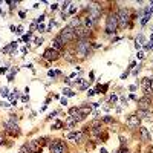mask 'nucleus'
Instances as JSON below:
<instances>
[{
  "mask_svg": "<svg viewBox=\"0 0 153 153\" xmlns=\"http://www.w3.org/2000/svg\"><path fill=\"white\" fill-rule=\"evenodd\" d=\"M57 37L63 41V43H69V41H72V40H75L77 37H75V29L74 28H70V26H67V28H64V29H63L58 35H57Z\"/></svg>",
  "mask_w": 153,
  "mask_h": 153,
  "instance_id": "obj_1",
  "label": "nucleus"
},
{
  "mask_svg": "<svg viewBox=\"0 0 153 153\" xmlns=\"http://www.w3.org/2000/svg\"><path fill=\"white\" fill-rule=\"evenodd\" d=\"M118 17V26L120 28H125V26H129V22H130V11L127 8H121L120 12L116 14Z\"/></svg>",
  "mask_w": 153,
  "mask_h": 153,
  "instance_id": "obj_2",
  "label": "nucleus"
},
{
  "mask_svg": "<svg viewBox=\"0 0 153 153\" xmlns=\"http://www.w3.org/2000/svg\"><path fill=\"white\" fill-rule=\"evenodd\" d=\"M116 29H118V17H116V14H110L106 20V32L115 34Z\"/></svg>",
  "mask_w": 153,
  "mask_h": 153,
  "instance_id": "obj_3",
  "label": "nucleus"
},
{
  "mask_svg": "<svg viewBox=\"0 0 153 153\" xmlns=\"http://www.w3.org/2000/svg\"><path fill=\"white\" fill-rule=\"evenodd\" d=\"M77 52H78V55H81V57L89 55V52H91V43L87 40H80L77 43Z\"/></svg>",
  "mask_w": 153,
  "mask_h": 153,
  "instance_id": "obj_4",
  "label": "nucleus"
},
{
  "mask_svg": "<svg viewBox=\"0 0 153 153\" xmlns=\"http://www.w3.org/2000/svg\"><path fill=\"white\" fill-rule=\"evenodd\" d=\"M49 149H51V153H66V144L60 139H55L54 142L49 144Z\"/></svg>",
  "mask_w": 153,
  "mask_h": 153,
  "instance_id": "obj_5",
  "label": "nucleus"
},
{
  "mask_svg": "<svg viewBox=\"0 0 153 153\" xmlns=\"http://www.w3.org/2000/svg\"><path fill=\"white\" fill-rule=\"evenodd\" d=\"M5 130H6L8 133H11L12 136H17V135L20 133V129H19V125L15 124V120H14V118H11L9 121L5 122Z\"/></svg>",
  "mask_w": 153,
  "mask_h": 153,
  "instance_id": "obj_6",
  "label": "nucleus"
},
{
  "mask_svg": "<svg viewBox=\"0 0 153 153\" xmlns=\"http://www.w3.org/2000/svg\"><path fill=\"white\" fill-rule=\"evenodd\" d=\"M89 35H91V29H87L86 26H81V25H80L78 28L75 29V37L80 38V40H86Z\"/></svg>",
  "mask_w": 153,
  "mask_h": 153,
  "instance_id": "obj_7",
  "label": "nucleus"
},
{
  "mask_svg": "<svg viewBox=\"0 0 153 153\" xmlns=\"http://www.w3.org/2000/svg\"><path fill=\"white\" fill-rule=\"evenodd\" d=\"M89 15H91L93 20L100 19L101 17V6L96 5V3H92L91 6H89Z\"/></svg>",
  "mask_w": 153,
  "mask_h": 153,
  "instance_id": "obj_8",
  "label": "nucleus"
},
{
  "mask_svg": "<svg viewBox=\"0 0 153 153\" xmlns=\"http://www.w3.org/2000/svg\"><path fill=\"white\" fill-rule=\"evenodd\" d=\"M43 57L46 58V60H49V61H55L60 57V52H57V51H54L52 48H49V49H46V51L43 52Z\"/></svg>",
  "mask_w": 153,
  "mask_h": 153,
  "instance_id": "obj_9",
  "label": "nucleus"
},
{
  "mask_svg": "<svg viewBox=\"0 0 153 153\" xmlns=\"http://www.w3.org/2000/svg\"><path fill=\"white\" fill-rule=\"evenodd\" d=\"M141 124V118H138V115H130L127 118V125L130 129H138Z\"/></svg>",
  "mask_w": 153,
  "mask_h": 153,
  "instance_id": "obj_10",
  "label": "nucleus"
},
{
  "mask_svg": "<svg viewBox=\"0 0 153 153\" xmlns=\"http://www.w3.org/2000/svg\"><path fill=\"white\" fill-rule=\"evenodd\" d=\"M138 106H139V110H149L150 109V98L149 96H144L138 101Z\"/></svg>",
  "mask_w": 153,
  "mask_h": 153,
  "instance_id": "obj_11",
  "label": "nucleus"
},
{
  "mask_svg": "<svg viewBox=\"0 0 153 153\" xmlns=\"http://www.w3.org/2000/svg\"><path fill=\"white\" fill-rule=\"evenodd\" d=\"M84 138V132H72L67 135V139H74L75 142H80Z\"/></svg>",
  "mask_w": 153,
  "mask_h": 153,
  "instance_id": "obj_12",
  "label": "nucleus"
},
{
  "mask_svg": "<svg viewBox=\"0 0 153 153\" xmlns=\"http://www.w3.org/2000/svg\"><path fill=\"white\" fill-rule=\"evenodd\" d=\"M51 48H52L54 51H57V52H60V51H61L63 48H64V43H63V41H61V40H60L58 37H55V38L52 40V46H51Z\"/></svg>",
  "mask_w": 153,
  "mask_h": 153,
  "instance_id": "obj_13",
  "label": "nucleus"
},
{
  "mask_svg": "<svg viewBox=\"0 0 153 153\" xmlns=\"http://www.w3.org/2000/svg\"><path fill=\"white\" fill-rule=\"evenodd\" d=\"M138 118H144L146 121H153V113L149 110H138Z\"/></svg>",
  "mask_w": 153,
  "mask_h": 153,
  "instance_id": "obj_14",
  "label": "nucleus"
},
{
  "mask_svg": "<svg viewBox=\"0 0 153 153\" xmlns=\"http://www.w3.org/2000/svg\"><path fill=\"white\" fill-rule=\"evenodd\" d=\"M28 147H29V152L31 153H41V146L37 142V141H31L28 144Z\"/></svg>",
  "mask_w": 153,
  "mask_h": 153,
  "instance_id": "obj_15",
  "label": "nucleus"
},
{
  "mask_svg": "<svg viewBox=\"0 0 153 153\" xmlns=\"http://www.w3.org/2000/svg\"><path fill=\"white\" fill-rule=\"evenodd\" d=\"M15 49H17V41H12V43L8 44V46H5V48H3V52H5V54H8V55H11V54H14V52H15Z\"/></svg>",
  "mask_w": 153,
  "mask_h": 153,
  "instance_id": "obj_16",
  "label": "nucleus"
},
{
  "mask_svg": "<svg viewBox=\"0 0 153 153\" xmlns=\"http://www.w3.org/2000/svg\"><path fill=\"white\" fill-rule=\"evenodd\" d=\"M93 25H95V20L92 19L91 15H87V17H84V26L87 29H91V28H93Z\"/></svg>",
  "mask_w": 153,
  "mask_h": 153,
  "instance_id": "obj_17",
  "label": "nucleus"
},
{
  "mask_svg": "<svg viewBox=\"0 0 153 153\" xmlns=\"http://www.w3.org/2000/svg\"><path fill=\"white\" fill-rule=\"evenodd\" d=\"M139 130H141V138H142V141H150V135H149L147 129H144V127H141Z\"/></svg>",
  "mask_w": 153,
  "mask_h": 153,
  "instance_id": "obj_18",
  "label": "nucleus"
},
{
  "mask_svg": "<svg viewBox=\"0 0 153 153\" xmlns=\"http://www.w3.org/2000/svg\"><path fill=\"white\" fill-rule=\"evenodd\" d=\"M152 83H153V80L146 77V78H142V87H152Z\"/></svg>",
  "mask_w": 153,
  "mask_h": 153,
  "instance_id": "obj_19",
  "label": "nucleus"
},
{
  "mask_svg": "<svg viewBox=\"0 0 153 153\" xmlns=\"http://www.w3.org/2000/svg\"><path fill=\"white\" fill-rule=\"evenodd\" d=\"M150 11H149V8H147V9H146V15H144L142 17V19H141V25H146L147 22H149V19H150Z\"/></svg>",
  "mask_w": 153,
  "mask_h": 153,
  "instance_id": "obj_20",
  "label": "nucleus"
},
{
  "mask_svg": "<svg viewBox=\"0 0 153 153\" xmlns=\"http://www.w3.org/2000/svg\"><path fill=\"white\" fill-rule=\"evenodd\" d=\"M75 124H77V120L74 118V116H70V118H69V120L66 121V125H67V127H69V129H72V127H74V125H75Z\"/></svg>",
  "mask_w": 153,
  "mask_h": 153,
  "instance_id": "obj_21",
  "label": "nucleus"
},
{
  "mask_svg": "<svg viewBox=\"0 0 153 153\" xmlns=\"http://www.w3.org/2000/svg\"><path fill=\"white\" fill-rule=\"evenodd\" d=\"M61 127H64V122H63V121H55V124L52 125L54 130H58V129H61Z\"/></svg>",
  "mask_w": 153,
  "mask_h": 153,
  "instance_id": "obj_22",
  "label": "nucleus"
},
{
  "mask_svg": "<svg viewBox=\"0 0 153 153\" xmlns=\"http://www.w3.org/2000/svg\"><path fill=\"white\" fill-rule=\"evenodd\" d=\"M144 95H146V96H152L153 95V89L152 87H144Z\"/></svg>",
  "mask_w": 153,
  "mask_h": 153,
  "instance_id": "obj_23",
  "label": "nucleus"
},
{
  "mask_svg": "<svg viewBox=\"0 0 153 153\" xmlns=\"http://www.w3.org/2000/svg\"><path fill=\"white\" fill-rule=\"evenodd\" d=\"M19 153H31V152H29V147H28V144L22 146V149L19 150Z\"/></svg>",
  "mask_w": 153,
  "mask_h": 153,
  "instance_id": "obj_24",
  "label": "nucleus"
},
{
  "mask_svg": "<svg viewBox=\"0 0 153 153\" xmlns=\"http://www.w3.org/2000/svg\"><path fill=\"white\" fill-rule=\"evenodd\" d=\"M136 43H138V44H141V43H146V37H144L142 34H139V35H138V38H136Z\"/></svg>",
  "mask_w": 153,
  "mask_h": 153,
  "instance_id": "obj_25",
  "label": "nucleus"
},
{
  "mask_svg": "<svg viewBox=\"0 0 153 153\" xmlns=\"http://www.w3.org/2000/svg\"><path fill=\"white\" fill-rule=\"evenodd\" d=\"M0 95H2V96H9V92H8L6 87H2V89H0Z\"/></svg>",
  "mask_w": 153,
  "mask_h": 153,
  "instance_id": "obj_26",
  "label": "nucleus"
},
{
  "mask_svg": "<svg viewBox=\"0 0 153 153\" xmlns=\"http://www.w3.org/2000/svg\"><path fill=\"white\" fill-rule=\"evenodd\" d=\"M15 72H17V69H12V70L9 72V75H8V81H12V80H14V75H15Z\"/></svg>",
  "mask_w": 153,
  "mask_h": 153,
  "instance_id": "obj_27",
  "label": "nucleus"
},
{
  "mask_svg": "<svg viewBox=\"0 0 153 153\" xmlns=\"http://www.w3.org/2000/svg\"><path fill=\"white\" fill-rule=\"evenodd\" d=\"M63 93L67 95V96H74V95H75V92H72L70 89H64V91H63Z\"/></svg>",
  "mask_w": 153,
  "mask_h": 153,
  "instance_id": "obj_28",
  "label": "nucleus"
},
{
  "mask_svg": "<svg viewBox=\"0 0 153 153\" xmlns=\"http://www.w3.org/2000/svg\"><path fill=\"white\" fill-rule=\"evenodd\" d=\"M109 101H110V104H115L116 101H118V96H116V95H112V96H110V100H109Z\"/></svg>",
  "mask_w": 153,
  "mask_h": 153,
  "instance_id": "obj_29",
  "label": "nucleus"
},
{
  "mask_svg": "<svg viewBox=\"0 0 153 153\" xmlns=\"http://www.w3.org/2000/svg\"><path fill=\"white\" fill-rule=\"evenodd\" d=\"M31 37H32V34L29 32L28 35H23V38H22V40H23V41H29V40H31Z\"/></svg>",
  "mask_w": 153,
  "mask_h": 153,
  "instance_id": "obj_30",
  "label": "nucleus"
},
{
  "mask_svg": "<svg viewBox=\"0 0 153 153\" xmlns=\"http://www.w3.org/2000/svg\"><path fill=\"white\" fill-rule=\"evenodd\" d=\"M103 121H104V122H112V121H113V118H112V116H104Z\"/></svg>",
  "mask_w": 153,
  "mask_h": 153,
  "instance_id": "obj_31",
  "label": "nucleus"
},
{
  "mask_svg": "<svg viewBox=\"0 0 153 153\" xmlns=\"http://www.w3.org/2000/svg\"><path fill=\"white\" fill-rule=\"evenodd\" d=\"M43 43V38L40 37V38H35V44H37V46H40V44Z\"/></svg>",
  "mask_w": 153,
  "mask_h": 153,
  "instance_id": "obj_32",
  "label": "nucleus"
},
{
  "mask_svg": "<svg viewBox=\"0 0 153 153\" xmlns=\"http://www.w3.org/2000/svg\"><path fill=\"white\" fill-rule=\"evenodd\" d=\"M6 72H8V67H6V66L0 67V74H6Z\"/></svg>",
  "mask_w": 153,
  "mask_h": 153,
  "instance_id": "obj_33",
  "label": "nucleus"
},
{
  "mask_svg": "<svg viewBox=\"0 0 153 153\" xmlns=\"http://www.w3.org/2000/svg\"><path fill=\"white\" fill-rule=\"evenodd\" d=\"M43 20H44V15H40V17H38V19H37V20H35V22H37V23L40 25V23H41Z\"/></svg>",
  "mask_w": 153,
  "mask_h": 153,
  "instance_id": "obj_34",
  "label": "nucleus"
},
{
  "mask_svg": "<svg viewBox=\"0 0 153 153\" xmlns=\"http://www.w3.org/2000/svg\"><path fill=\"white\" fill-rule=\"evenodd\" d=\"M49 8H51V9H52V11H55V9H57V8H58V5H57V3H52V5H51Z\"/></svg>",
  "mask_w": 153,
  "mask_h": 153,
  "instance_id": "obj_35",
  "label": "nucleus"
},
{
  "mask_svg": "<svg viewBox=\"0 0 153 153\" xmlns=\"http://www.w3.org/2000/svg\"><path fill=\"white\" fill-rule=\"evenodd\" d=\"M37 29H38V31H40V32H43V31H44V26H43V25H41V23H40V25H38V26H37Z\"/></svg>",
  "mask_w": 153,
  "mask_h": 153,
  "instance_id": "obj_36",
  "label": "nucleus"
},
{
  "mask_svg": "<svg viewBox=\"0 0 153 153\" xmlns=\"http://www.w3.org/2000/svg\"><path fill=\"white\" fill-rule=\"evenodd\" d=\"M17 34H22L23 32V28H22V26H17V31H15Z\"/></svg>",
  "mask_w": 153,
  "mask_h": 153,
  "instance_id": "obj_37",
  "label": "nucleus"
},
{
  "mask_svg": "<svg viewBox=\"0 0 153 153\" xmlns=\"http://www.w3.org/2000/svg\"><path fill=\"white\" fill-rule=\"evenodd\" d=\"M127 75H129V70H125V72H124V74L121 75V80H125V77H127Z\"/></svg>",
  "mask_w": 153,
  "mask_h": 153,
  "instance_id": "obj_38",
  "label": "nucleus"
},
{
  "mask_svg": "<svg viewBox=\"0 0 153 153\" xmlns=\"http://www.w3.org/2000/svg\"><path fill=\"white\" fill-rule=\"evenodd\" d=\"M144 49H146V51H149V49H152V46H150L149 43H146V44H144Z\"/></svg>",
  "mask_w": 153,
  "mask_h": 153,
  "instance_id": "obj_39",
  "label": "nucleus"
},
{
  "mask_svg": "<svg viewBox=\"0 0 153 153\" xmlns=\"http://www.w3.org/2000/svg\"><path fill=\"white\" fill-rule=\"evenodd\" d=\"M61 104H63V106L67 104V100H66V98H61Z\"/></svg>",
  "mask_w": 153,
  "mask_h": 153,
  "instance_id": "obj_40",
  "label": "nucleus"
},
{
  "mask_svg": "<svg viewBox=\"0 0 153 153\" xmlns=\"http://www.w3.org/2000/svg\"><path fill=\"white\" fill-rule=\"evenodd\" d=\"M120 141H121V146H124V144H125V138H124V136H121Z\"/></svg>",
  "mask_w": 153,
  "mask_h": 153,
  "instance_id": "obj_41",
  "label": "nucleus"
},
{
  "mask_svg": "<svg viewBox=\"0 0 153 153\" xmlns=\"http://www.w3.org/2000/svg\"><path fill=\"white\" fill-rule=\"evenodd\" d=\"M3 142H5V138H3V135H0V146H2Z\"/></svg>",
  "mask_w": 153,
  "mask_h": 153,
  "instance_id": "obj_42",
  "label": "nucleus"
},
{
  "mask_svg": "<svg viewBox=\"0 0 153 153\" xmlns=\"http://www.w3.org/2000/svg\"><path fill=\"white\" fill-rule=\"evenodd\" d=\"M69 5H70V3H69V2H66V3H63V9H66V8H67V6H69Z\"/></svg>",
  "mask_w": 153,
  "mask_h": 153,
  "instance_id": "obj_43",
  "label": "nucleus"
},
{
  "mask_svg": "<svg viewBox=\"0 0 153 153\" xmlns=\"http://www.w3.org/2000/svg\"><path fill=\"white\" fill-rule=\"evenodd\" d=\"M138 58H144V52H138Z\"/></svg>",
  "mask_w": 153,
  "mask_h": 153,
  "instance_id": "obj_44",
  "label": "nucleus"
},
{
  "mask_svg": "<svg viewBox=\"0 0 153 153\" xmlns=\"http://www.w3.org/2000/svg\"><path fill=\"white\" fill-rule=\"evenodd\" d=\"M87 95H89V96H92V95H95V91H89V92H87Z\"/></svg>",
  "mask_w": 153,
  "mask_h": 153,
  "instance_id": "obj_45",
  "label": "nucleus"
},
{
  "mask_svg": "<svg viewBox=\"0 0 153 153\" xmlns=\"http://www.w3.org/2000/svg\"><path fill=\"white\" fill-rule=\"evenodd\" d=\"M75 11H77V8H75V6H74V8H70V11H69V12H70V14H74V12H75Z\"/></svg>",
  "mask_w": 153,
  "mask_h": 153,
  "instance_id": "obj_46",
  "label": "nucleus"
},
{
  "mask_svg": "<svg viewBox=\"0 0 153 153\" xmlns=\"http://www.w3.org/2000/svg\"><path fill=\"white\" fill-rule=\"evenodd\" d=\"M138 72H139V67L138 69H133V75H138Z\"/></svg>",
  "mask_w": 153,
  "mask_h": 153,
  "instance_id": "obj_47",
  "label": "nucleus"
},
{
  "mask_svg": "<svg viewBox=\"0 0 153 153\" xmlns=\"http://www.w3.org/2000/svg\"><path fill=\"white\" fill-rule=\"evenodd\" d=\"M121 153H129V150L127 149H121Z\"/></svg>",
  "mask_w": 153,
  "mask_h": 153,
  "instance_id": "obj_48",
  "label": "nucleus"
},
{
  "mask_svg": "<svg viewBox=\"0 0 153 153\" xmlns=\"http://www.w3.org/2000/svg\"><path fill=\"white\" fill-rule=\"evenodd\" d=\"M100 153H107V150H106V149H101V152H100Z\"/></svg>",
  "mask_w": 153,
  "mask_h": 153,
  "instance_id": "obj_49",
  "label": "nucleus"
},
{
  "mask_svg": "<svg viewBox=\"0 0 153 153\" xmlns=\"http://www.w3.org/2000/svg\"><path fill=\"white\" fill-rule=\"evenodd\" d=\"M115 153H121V149H120V150H116V152H115Z\"/></svg>",
  "mask_w": 153,
  "mask_h": 153,
  "instance_id": "obj_50",
  "label": "nucleus"
}]
</instances>
